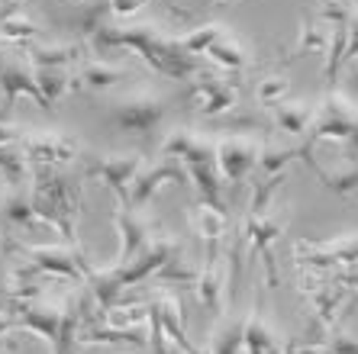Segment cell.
Wrapping results in <instances>:
<instances>
[{"mask_svg": "<svg viewBox=\"0 0 358 354\" xmlns=\"http://www.w3.org/2000/svg\"><path fill=\"white\" fill-rule=\"evenodd\" d=\"M91 45L100 52L110 49H129L149 61L152 71H159L162 78H175V81H187V78L200 75V58L184 52L181 39L168 36L159 29V23H136V26H113L103 23L97 33L91 36Z\"/></svg>", "mask_w": 358, "mask_h": 354, "instance_id": "6da1fadb", "label": "cell"}, {"mask_svg": "<svg viewBox=\"0 0 358 354\" xmlns=\"http://www.w3.org/2000/svg\"><path fill=\"white\" fill-rule=\"evenodd\" d=\"M29 197H33L36 216H39L42 223H49L52 229H59L62 239L78 248V223H75L78 190L71 187V177H65L59 168L36 165L33 168V193H29Z\"/></svg>", "mask_w": 358, "mask_h": 354, "instance_id": "7a4b0ae2", "label": "cell"}, {"mask_svg": "<svg viewBox=\"0 0 358 354\" xmlns=\"http://www.w3.org/2000/svg\"><path fill=\"white\" fill-rule=\"evenodd\" d=\"M287 219H291V209L275 203V206H268V209H262V213H245V219H242V226H239V242L249 248L252 255H259L262 264H265L268 287H278V283H281L271 245L284 235Z\"/></svg>", "mask_w": 358, "mask_h": 354, "instance_id": "3957f363", "label": "cell"}, {"mask_svg": "<svg viewBox=\"0 0 358 354\" xmlns=\"http://www.w3.org/2000/svg\"><path fill=\"white\" fill-rule=\"evenodd\" d=\"M17 149L29 161V168L45 165V168H62L71 165L75 158H81V142L71 132L62 129H39V126H26L20 129Z\"/></svg>", "mask_w": 358, "mask_h": 354, "instance_id": "277c9868", "label": "cell"}, {"mask_svg": "<svg viewBox=\"0 0 358 354\" xmlns=\"http://www.w3.org/2000/svg\"><path fill=\"white\" fill-rule=\"evenodd\" d=\"M168 116V100L155 91H133L110 103V123L133 135H152Z\"/></svg>", "mask_w": 358, "mask_h": 354, "instance_id": "5b68a950", "label": "cell"}, {"mask_svg": "<svg viewBox=\"0 0 358 354\" xmlns=\"http://www.w3.org/2000/svg\"><path fill=\"white\" fill-rule=\"evenodd\" d=\"M294 258L297 267H310V271H345V267H358V232H345L336 239H300L294 245Z\"/></svg>", "mask_w": 358, "mask_h": 354, "instance_id": "8992f818", "label": "cell"}, {"mask_svg": "<svg viewBox=\"0 0 358 354\" xmlns=\"http://www.w3.org/2000/svg\"><path fill=\"white\" fill-rule=\"evenodd\" d=\"M13 248L23 258H29L45 277L87 283V277L97 271L81 248H71V245H13Z\"/></svg>", "mask_w": 358, "mask_h": 354, "instance_id": "52a82bcc", "label": "cell"}, {"mask_svg": "<svg viewBox=\"0 0 358 354\" xmlns=\"http://www.w3.org/2000/svg\"><path fill=\"white\" fill-rule=\"evenodd\" d=\"M142 171L139 152H110V155H94L84 168V177L100 181L123 206H129V187H133L136 174Z\"/></svg>", "mask_w": 358, "mask_h": 354, "instance_id": "ba28073f", "label": "cell"}, {"mask_svg": "<svg viewBox=\"0 0 358 354\" xmlns=\"http://www.w3.org/2000/svg\"><path fill=\"white\" fill-rule=\"evenodd\" d=\"M355 123H358L355 103L339 97L336 91H329L323 97V103L317 107V119H313V126H310V132H307V145L310 149H313L317 142H342V145H345V139L352 135Z\"/></svg>", "mask_w": 358, "mask_h": 354, "instance_id": "9c48e42d", "label": "cell"}, {"mask_svg": "<svg viewBox=\"0 0 358 354\" xmlns=\"http://www.w3.org/2000/svg\"><path fill=\"white\" fill-rule=\"evenodd\" d=\"M262 155V145L249 135H223L217 139V168L220 177H226L229 184H242L255 171Z\"/></svg>", "mask_w": 358, "mask_h": 354, "instance_id": "30bf717a", "label": "cell"}, {"mask_svg": "<svg viewBox=\"0 0 358 354\" xmlns=\"http://www.w3.org/2000/svg\"><path fill=\"white\" fill-rule=\"evenodd\" d=\"M187 181H191V177H187V168H184L181 161H175V158L162 155V161H155V165H149V168L142 165V171L136 174L133 187H129V206L142 209L165 184H187Z\"/></svg>", "mask_w": 358, "mask_h": 354, "instance_id": "8fae6325", "label": "cell"}, {"mask_svg": "<svg viewBox=\"0 0 358 354\" xmlns=\"http://www.w3.org/2000/svg\"><path fill=\"white\" fill-rule=\"evenodd\" d=\"M223 245L220 242H207V258L200 264V277L194 283V293H197V303L207 309L210 316L223 313V297H226V264L220 258Z\"/></svg>", "mask_w": 358, "mask_h": 354, "instance_id": "7c38bea8", "label": "cell"}, {"mask_svg": "<svg viewBox=\"0 0 358 354\" xmlns=\"http://www.w3.org/2000/svg\"><path fill=\"white\" fill-rule=\"evenodd\" d=\"M162 155L175 158L181 165H197V161H217V139L203 132H194L187 126H178L162 142Z\"/></svg>", "mask_w": 358, "mask_h": 354, "instance_id": "4fadbf2b", "label": "cell"}, {"mask_svg": "<svg viewBox=\"0 0 358 354\" xmlns=\"http://www.w3.org/2000/svg\"><path fill=\"white\" fill-rule=\"evenodd\" d=\"M113 226H117V232H120L117 264L133 261L142 248H145L152 239H155V235H159V232H152V219H145L139 209H133V206H123V203H120L117 213H113Z\"/></svg>", "mask_w": 358, "mask_h": 354, "instance_id": "5bb4252c", "label": "cell"}, {"mask_svg": "<svg viewBox=\"0 0 358 354\" xmlns=\"http://www.w3.org/2000/svg\"><path fill=\"white\" fill-rule=\"evenodd\" d=\"M94 306L97 303H94V297H91V290L87 287H84V293L65 300V319H62V329H59V335L49 341L52 354H78V345H81V325H84V319L91 316Z\"/></svg>", "mask_w": 358, "mask_h": 354, "instance_id": "9a60e30c", "label": "cell"}, {"mask_svg": "<svg viewBox=\"0 0 358 354\" xmlns=\"http://www.w3.org/2000/svg\"><path fill=\"white\" fill-rule=\"evenodd\" d=\"M0 91H3V110H10L20 97L36 100L42 110H52L42 97L39 84H36V71L33 65L26 68L23 61H0Z\"/></svg>", "mask_w": 358, "mask_h": 354, "instance_id": "2e32d148", "label": "cell"}, {"mask_svg": "<svg viewBox=\"0 0 358 354\" xmlns=\"http://www.w3.org/2000/svg\"><path fill=\"white\" fill-rule=\"evenodd\" d=\"M191 100L197 103V110L203 116H223L239 103V94H236V87H229V81H220V78L200 71V75L194 78Z\"/></svg>", "mask_w": 358, "mask_h": 354, "instance_id": "e0dca14e", "label": "cell"}, {"mask_svg": "<svg viewBox=\"0 0 358 354\" xmlns=\"http://www.w3.org/2000/svg\"><path fill=\"white\" fill-rule=\"evenodd\" d=\"M242 348H245V354H284V345H281V338H278L275 325H271L259 309H252V313L245 316Z\"/></svg>", "mask_w": 358, "mask_h": 354, "instance_id": "ac0fdd59", "label": "cell"}, {"mask_svg": "<svg viewBox=\"0 0 358 354\" xmlns=\"http://www.w3.org/2000/svg\"><path fill=\"white\" fill-rule=\"evenodd\" d=\"M187 219H191V229L197 232L203 242H223L226 226H229L223 203H210V200H200L197 206H191Z\"/></svg>", "mask_w": 358, "mask_h": 354, "instance_id": "d6986e66", "label": "cell"}, {"mask_svg": "<svg viewBox=\"0 0 358 354\" xmlns=\"http://www.w3.org/2000/svg\"><path fill=\"white\" fill-rule=\"evenodd\" d=\"M317 107L320 103H307V100H281L275 107V126L287 135H307L317 119Z\"/></svg>", "mask_w": 358, "mask_h": 354, "instance_id": "ffe728a7", "label": "cell"}, {"mask_svg": "<svg viewBox=\"0 0 358 354\" xmlns=\"http://www.w3.org/2000/svg\"><path fill=\"white\" fill-rule=\"evenodd\" d=\"M81 58L75 42H33L26 49V61L33 68H68Z\"/></svg>", "mask_w": 358, "mask_h": 354, "instance_id": "44dd1931", "label": "cell"}, {"mask_svg": "<svg viewBox=\"0 0 358 354\" xmlns=\"http://www.w3.org/2000/svg\"><path fill=\"white\" fill-rule=\"evenodd\" d=\"M242 335H245V316L226 313L210 332V354H239L242 351Z\"/></svg>", "mask_w": 358, "mask_h": 354, "instance_id": "7402d4cb", "label": "cell"}, {"mask_svg": "<svg viewBox=\"0 0 358 354\" xmlns=\"http://www.w3.org/2000/svg\"><path fill=\"white\" fill-rule=\"evenodd\" d=\"M0 219L7 226H17V229H33L39 223L36 216V206H33V197L23 193V184L20 187H10L0 200Z\"/></svg>", "mask_w": 358, "mask_h": 354, "instance_id": "603a6c76", "label": "cell"}, {"mask_svg": "<svg viewBox=\"0 0 358 354\" xmlns=\"http://www.w3.org/2000/svg\"><path fill=\"white\" fill-rule=\"evenodd\" d=\"M329 42H333V26L323 23L320 17H310L307 23L300 26V36H297V45H294L291 58L326 55V52H329Z\"/></svg>", "mask_w": 358, "mask_h": 354, "instance_id": "cb8c5ba5", "label": "cell"}, {"mask_svg": "<svg viewBox=\"0 0 358 354\" xmlns=\"http://www.w3.org/2000/svg\"><path fill=\"white\" fill-rule=\"evenodd\" d=\"M126 81V68L110 65V61H84L78 71V84L87 91H110Z\"/></svg>", "mask_w": 358, "mask_h": 354, "instance_id": "d4e9b609", "label": "cell"}, {"mask_svg": "<svg viewBox=\"0 0 358 354\" xmlns=\"http://www.w3.org/2000/svg\"><path fill=\"white\" fill-rule=\"evenodd\" d=\"M36 39H39V26L26 17L23 10L0 13V42H7V45H20V49H29Z\"/></svg>", "mask_w": 358, "mask_h": 354, "instance_id": "484cf974", "label": "cell"}, {"mask_svg": "<svg viewBox=\"0 0 358 354\" xmlns=\"http://www.w3.org/2000/svg\"><path fill=\"white\" fill-rule=\"evenodd\" d=\"M33 71H36V84H39V91L49 107H55L62 97H68L71 91L81 87L78 78L68 75V68H33Z\"/></svg>", "mask_w": 358, "mask_h": 354, "instance_id": "4316f807", "label": "cell"}, {"mask_svg": "<svg viewBox=\"0 0 358 354\" xmlns=\"http://www.w3.org/2000/svg\"><path fill=\"white\" fill-rule=\"evenodd\" d=\"M313 174L320 177V184H323L326 190H333L339 197H349V193L358 190V158H349V161H342V165L329 168V171L313 165Z\"/></svg>", "mask_w": 358, "mask_h": 354, "instance_id": "83f0119b", "label": "cell"}, {"mask_svg": "<svg viewBox=\"0 0 358 354\" xmlns=\"http://www.w3.org/2000/svg\"><path fill=\"white\" fill-rule=\"evenodd\" d=\"M207 58H213L217 65L229 68V71H242V68L249 65V55H245V45H242L239 39H236L229 29H226L223 36H220L213 45L207 49Z\"/></svg>", "mask_w": 358, "mask_h": 354, "instance_id": "f1b7e54d", "label": "cell"}, {"mask_svg": "<svg viewBox=\"0 0 358 354\" xmlns=\"http://www.w3.org/2000/svg\"><path fill=\"white\" fill-rule=\"evenodd\" d=\"M197 277H200V267L184 255V248H178L175 255L155 271L152 280H159V283H197Z\"/></svg>", "mask_w": 358, "mask_h": 354, "instance_id": "f546056e", "label": "cell"}, {"mask_svg": "<svg viewBox=\"0 0 358 354\" xmlns=\"http://www.w3.org/2000/svg\"><path fill=\"white\" fill-rule=\"evenodd\" d=\"M223 33H226L223 23H203V26H197V29H191V33L178 36V39H181L184 52H191V55H207V49H210V45H213V42H217Z\"/></svg>", "mask_w": 358, "mask_h": 354, "instance_id": "4dcf8cb0", "label": "cell"}, {"mask_svg": "<svg viewBox=\"0 0 358 354\" xmlns=\"http://www.w3.org/2000/svg\"><path fill=\"white\" fill-rule=\"evenodd\" d=\"M287 91H291V81L284 75H268L259 81L255 87V100H259L262 107H278L281 100H287Z\"/></svg>", "mask_w": 358, "mask_h": 354, "instance_id": "1f68e13d", "label": "cell"}, {"mask_svg": "<svg viewBox=\"0 0 358 354\" xmlns=\"http://www.w3.org/2000/svg\"><path fill=\"white\" fill-rule=\"evenodd\" d=\"M29 171V161L23 158V152H10V149H0V174L10 187H20Z\"/></svg>", "mask_w": 358, "mask_h": 354, "instance_id": "d6a6232c", "label": "cell"}, {"mask_svg": "<svg viewBox=\"0 0 358 354\" xmlns=\"http://www.w3.org/2000/svg\"><path fill=\"white\" fill-rule=\"evenodd\" d=\"M326 348H329L333 354H358V335H352V332L333 325L329 335H326Z\"/></svg>", "mask_w": 358, "mask_h": 354, "instance_id": "836d02e7", "label": "cell"}, {"mask_svg": "<svg viewBox=\"0 0 358 354\" xmlns=\"http://www.w3.org/2000/svg\"><path fill=\"white\" fill-rule=\"evenodd\" d=\"M107 3H110V13L117 20H129V17H136L149 0H107Z\"/></svg>", "mask_w": 358, "mask_h": 354, "instance_id": "e575fe53", "label": "cell"}, {"mask_svg": "<svg viewBox=\"0 0 358 354\" xmlns=\"http://www.w3.org/2000/svg\"><path fill=\"white\" fill-rule=\"evenodd\" d=\"M358 58V10H352V20H349V45H345V58L342 65H349Z\"/></svg>", "mask_w": 358, "mask_h": 354, "instance_id": "d590c367", "label": "cell"}, {"mask_svg": "<svg viewBox=\"0 0 358 354\" xmlns=\"http://www.w3.org/2000/svg\"><path fill=\"white\" fill-rule=\"evenodd\" d=\"M20 142V126H10L0 119V149H13Z\"/></svg>", "mask_w": 358, "mask_h": 354, "instance_id": "8d00e7d4", "label": "cell"}, {"mask_svg": "<svg viewBox=\"0 0 358 354\" xmlns=\"http://www.w3.org/2000/svg\"><path fill=\"white\" fill-rule=\"evenodd\" d=\"M336 280L349 287V293L358 300V267H345V271H336Z\"/></svg>", "mask_w": 358, "mask_h": 354, "instance_id": "74e56055", "label": "cell"}, {"mask_svg": "<svg viewBox=\"0 0 358 354\" xmlns=\"http://www.w3.org/2000/svg\"><path fill=\"white\" fill-rule=\"evenodd\" d=\"M345 152H349V158H358V123L352 129V135L345 139Z\"/></svg>", "mask_w": 358, "mask_h": 354, "instance_id": "f35d334b", "label": "cell"}, {"mask_svg": "<svg viewBox=\"0 0 358 354\" xmlns=\"http://www.w3.org/2000/svg\"><path fill=\"white\" fill-rule=\"evenodd\" d=\"M210 3H217V7H226V3H239V0H210Z\"/></svg>", "mask_w": 358, "mask_h": 354, "instance_id": "ab89813d", "label": "cell"}, {"mask_svg": "<svg viewBox=\"0 0 358 354\" xmlns=\"http://www.w3.org/2000/svg\"><path fill=\"white\" fill-rule=\"evenodd\" d=\"M352 84H355V87H358V65L352 68Z\"/></svg>", "mask_w": 358, "mask_h": 354, "instance_id": "60d3db41", "label": "cell"}, {"mask_svg": "<svg viewBox=\"0 0 358 354\" xmlns=\"http://www.w3.org/2000/svg\"><path fill=\"white\" fill-rule=\"evenodd\" d=\"M336 3H352V0H336Z\"/></svg>", "mask_w": 358, "mask_h": 354, "instance_id": "b9f144b4", "label": "cell"}, {"mask_svg": "<svg viewBox=\"0 0 358 354\" xmlns=\"http://www.w3.org/2000/svg\"><path fill=\"white\" fill-rule=\"evenodd\" d=\"M62 3H65V0H62Z\"/></svg>", "mask_w": 358, "mask_h": 354, "instance_id": "7bdbcfd3", "label": "cell"}]
</instances>
